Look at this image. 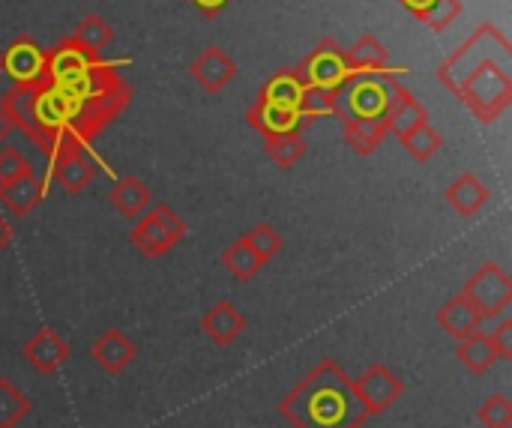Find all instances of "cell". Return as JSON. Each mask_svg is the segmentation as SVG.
Here are the masks:
<instances>
[{"mask_svg":"<svg viewBox=\"0 0 512 428\" xmlns=\"http://www.w3.org/2000/svg\"><path fill=\"white\" fill-rule=\"evenodd\" d=\"M90 357L105 375H123L138 360V348L123 330H105L93 339Z\"/></svg>","mask_w":512,"mask_h":428,"instance_id":"8fae6325","label":"cell"},{"mask_svg":"<svg viewBox=\"0 0 512 428\" xmlns=\"http://www.w3.org/2000/svg\"><path fill=\"white\" fill-rule=\"evenodd\" d=\"M438 81L480 120L495 123L512 102V45L498 24L483 21L441 66Z\"/></svg>","mask_w":512,"mask_h":428,"instance_id":"6da1fadb","label":"cell"},{"mask_svg":"<svg viewBox=\"0 0 512 428\" xmlns=\"http://www.w3.org/2000/svg\"><path fill=\"white\" fill-rule=\"evenodd\" d=\"M9 240H12V228H9V225H6V219L0 216V252L9 246Z\"/></svg>","mask_w":512,"mask_h":428,"instance_id":"8d00e7d4","label":"cell"},{"mask_svg":"<svg viewBox=\"0 0 512 428\" xmlns=\"http://www.w3.org/2000/svg\"><path fill=\"white\" fill-rule=\"evenodd\" d=\"M306 93H309V84H303V78L294 72V69H282V72H276L267 84H264V90L258 93L264 102H270V105H279V108H291V111H300V114H306L303 111V102H306ZM309 117V114H306ZM312 120V117H309Z\"/></svg>","mask_w":512,"mask_h":428,"instance_id":"d6986e66","label":"cell"},{"mask_svg":"<svg viewBox=\"0 0 512 428\" xmlns=\"http://www.w3.org/2000/svg\"><path fill=\"white\" fill-rule=\"evenodd\" d=\"M402 147L408 150V156L414 159V162H429L441 147H444V135L426 120V123H420V126H414L411 132H405L402 138Z\"/></svg>","mask_w":512,"mask_h":428,"instance_id":"484cf974","label":"cell"},{"mask_svg":"<svg viewBox=\"0 0 512 428\" xmlns=\"http://www.w3.org/2000/svg\"><path fill=\"white\" fill-rule=\"evenodd\" d=\"M27 171H33V165L27 162V156L18 147L0 144V186L9 183V180H18Z\"/></svg>","mask_w":512,"mask_h":428,"instance_id":"1f68e13d","label":"cell"},{"mask_svg":"<svg viewBox=\"0 0 512 428\" xmlns=\"http://www.w3.org/2000/svg\"><path fill=\"white\" fill-rule=\"evenodd\" d=\"M0 69L15 87L42 84L48 75V51H42L30 36H18L0 57Z\"/></svg>","mask_w":512,"mask_h":428,"instance_id":"9c48e42d","label":"cell"},{"mask_svg":"<svg viewBox=\"0 0 512 428\" xmlns=\"http://www.w3.org/2000/svg\"><path fill=\"white\" fill-rule=\"evenodd\" d=\"M456 357H459V363H462L471 375H486V372H492V366L498 363V354H495V348H492V339H489V333H483V330H477V333H471L468 339H462L459 348H456Z\"/></svg>","mask_w":512,"mask_h":428,"instance_id":"7402d4cb","label":"cell"},{"mask_svg":"<svg viewBox=\"0 0 512 428\" xmlns=\"http://www.w3.org/2000/svg\"><path fill=\"white\" fill-rule=\"evenodd\" d=\"M444 198H447V204H450L459 216L474 219L477 213H483V207L489 204L492 192H489V186H486L474 171H465V174H459V177L447 186Z\"/></svg>","mask_w":512,"mask_h":428,"instance_id":"e0dca14e","label":"cell"},{"mask_svg":"<svg viewBox=\"0 0 512 428\" xmlns=\"http://www.w3.org/2000/svg\"><path fill=\"white\" fill-rule=\"evenodd\" d=\"M9 132H12V123H9V117H6V111H3V105H0V144H6Z\"/></svg>","mask_w":512,"mask_h":428,"instance_id":"d590c367","label":"cell"},{"mask_svg":"<svg viewBox=\"0 0 512 428\" xmlns=\"http://www.w3.org/2000/svg\"><path fill=\"white\" fill-rule=\"evenodd\" d=\"M231 0H192V6L201 12V15H207V18H213V15H219L225 6H228Z\"/></svg>","mask_w":512,"mask_h":428,"instance_id":"836d02e7","label":"cell"},{"mask_svg":"<svg viewBox=\"0 0 512 428\" xmlns=\"http://www.w3.org/2000/svg\"><path fill=\"white\" fill-rule=\"evenodd\" d=\"M30 408V399L15 384L0 378V428H15L30 414Z\"/></svg>","mask_w":512,"mask_h":428,"instance_id":"83f0119b","label":"cell"},{"mask_svg":"<svg viewBox=\"0 0 512 428\" xmlns=\"http://www.w3.org/2000/svg\"><path fill=\"white\" fill-rule=\"evenodd\" d=\"M303 84L315 87V90H327L336 93L345 81L354 78L348 60H345V48L333 39H321L318 48L312 54H306V60L294 69Z\"/></svg>","mask_w":512,"mask_h":428,"instance_id":"8992f818","label":"cell"},{"mask_svg":"<svg viewBox=\"0 0 512 428\" xmlns=\"http://www.w3.org/2000/svg\"><path fill=\"white\" fill-rule=\"evenodd\" d=\"M438 327H441L447 336H453L456 342H462V339H468L471 333H477V330L483 327V315H480V309L459 291L456 297H450V300L441 306V312H438Z\"/></svg>","mask_w":512,"mask_h":428,"instance_id":"ac0fdd59","label":"cell"},{"mask_svg":"<svg viewBox=\"0 0 512 428\" xmlns=\"http://www.w3.org/2000/svg\"><path fill=\"white\" fill-rule=\"evenodd\" d=\"M426 120H429V114H426L423 102H420L417 96H411V93L399 84L396 96L390 99V105H387V111H384V126H387V132H393L396 138H402L405 132H411L414 126H420V123H426Z\"/></svg>","mask_w":512,"mask_h":428,"instance_id":"ffe728a7","label":"cell"},{"mask_svg":"<svg viewBox=\"0 0 512 428\" xmlns=\"http://www.w3.org/2000/svg\"><path fill=\"white\" fill-rule=\"evenodd\" d=\"M246 120H249V126L258 129L264 138H267V135H288V132H300V135H303V129L312 123L306 114L291 111V108L270 105V102H264L261 96H255L252 108L246 111Z\"/></svg>","mask_w":512,"mask_h":428,"instance_id":"5bb4252c","label":"cell"},{"mask_svg":"<svg viewBox=\"0 0 512 428\" xmlns=\"http://www.w3.org/2000/svg\"><path fill=\"white\" fill-rule=\"evenodd\" d=\"M462 294L480 309L483 321H495V318L507 315V309L512 306L510 273H507L501 264L489 261V264H483V267L465 282Z\"/></svg>","mask_w":512,"mask_h":428,"instance_id":"5b68a950","label":"cell"},{"mask_svg":"<svg viewBox=\"0 0 512 428\" xmlns=\"http://www.w3.org/2000/svg\"><path fill=\"white\" fill-rule=\"evenodd\" d=\"M21 357H24V363H27L33 372H39V375H54V372H60V369L69 363L72 351H69L66 339H63L57 330L39 327V330L24 342Z\"/></svg>","mask_w":512,"mask_h":428,"instance_id":"30bf717a","label":"cell"},{"mask_svg":"<svg viewBox=\"0 0 512 428\" xmlns=\"http://www.w3.org/2000/svg\"><path fill=\"white\" fill-rule=\"evenodd\" d=\"M45 189H48V180H42L36 171H27L18 180H9L0 186V207L15 219H27L42 204Z\"/></svg>","mask_w":512,"mask_h":428,"instance_id":"9a60e30c","label":"cell"},{"mask_svg":"<svg viewBox=\"0 0 512 428\" xmlns=\"http://www.w3.org/2000/svg\"><path fill=\"white\" fill-rule=\"evenodd\" d=\"M243 240H246V246L267 264L270 258H276L279 252H282V246H285V240H282V234L273 228V225H267V222H261V225H255L249 234H243Z\"/></svg>","mask_w":512,"mask_h":428,"instance_id":"f1b7e54d","label":"cell"},{"mask_svg":"<svg viewBox=\"0 0 512 428\" xmlns=\"http://www.w3.org/2000/svg\"><path fill=\"white\" fill-rule=\"evenodd\" d=\"M201 330H204V336H207L213 345L231 348V345L246 333V318H243V312H240L234 303L219 300L210 312L201 315Z\"/></svg>","mask_w":512,"mask_h":428,"instance_id":"2e32d148","label":"cell"},{"mask_svg":"<svg viewBox=\"0 0 512 428\" xmlns=\"http://www.w3.org/2000/svg\"><path fill=\"white\" fill-rule=\"evenodd\" d=\"M222 264L225 270L237 279V282H252L261 270H264V261L246 246V240H234L225 252H222Z\"/></svg>","mask_w":512,"mask_h":428,"instance_id":"d4e9b609","label":"cell"},{"mask_svg":"<svg viewBox=\"0 0 512 428\" xmlns=\"http://www.w3.org/2000/svg\"><path fill=\"white\" fill-rule=\"evenodd\" d=\"M399 3H402V6H405V9H408L414 18H417V21H420V18L426 15V9H429L435 0H399Z\"/></svg>","mask_w":512,"mask_h":428,"instance_id":"e575fe53","label":"cell"},{"mask_svg":"<svg viewBox=\"0 0 512 428\" xmlns=\"http://www.w3.org/2000/svg\"><path fill=\"white\" fill-rule=\"evenodd\" d=\"M279 414L294 428H363L369 420L336 360H321L279 402Z\"/></svg>","mask_w":512,"mask_h":428,"instance_id":"7a4b0ae2","label":"cell"},{"mask_svg":"<svg viewBox=\"0 0 512 428\" xmlns=\"http://www.w3.org/2000/svg\"><path fill=\"white\" fill-rule=\"evenodd\" d=\"M345 60H348L354 78H357V75H384V78H396V75L408 72L405 66H393V63H390V54H387L384 42L375 39V36H360V39L345 51Z\"/></svg>","mask_w":512,"mask_h":428,"instance_id":"7c38bea8","label":"cell"},{"mask_svg":"<svg viewBox=\"0 0 512 428\" xmlns=\"http://www.w3.org/2000/svg\"><path fill=\"white\" fill-rule=\"evenodd\" d=\"M69 39L78 42L81 48H87L90 54L102 57V51H105V48L111 45V39H114V30H111V24H108L102 15H84V18L75 24V30L69 33Z\"/></svg>","mask_w":512,"mask_h":428,"instance_id":"cb8c5ba5","label":"cell"},{"mask_svg":"<svg viewBox=\"0 0 512 428\" xmlns=\"http://www.w3.org/2000/svg\"><path fill=\"white\" fill-rule=\"evenodd\" d=\"M492 348L498 354V360H510L512 357V318L501 315V324L495 327V333H489Z\"/></svg>","mask_w":512,"mask_h":428,"instance_id":"d6a6232c","label":"cell"},{"mask_svg":"<svg viewBox=\"0 0 512 428\" xmlns=\"http://www.w3.org/2000/svg\"><path fill=\"white\" fill-rule=\"evenodd\" d=\"M462 12H465L462 0H435V3L426 9V15H423L420 21H423L429 30L444 33V30H450V27H453V21H456Z\"/></svg>","mask_w":512,"mask_h":428,"instance_id":"4dcf8cb0","label":"cell"},{"mask_svg":"<svg viewBox=\"0 0 512 428\" xmlns=\"http://www.w3.org/2000/svg\"><path fill=\"white\" fill-rule=\"evenodd\" d=\"M108 198H111L114 210H117L123 219H138V216L150 207V201H153L147 183L138 180V177H132V174L117 177L114 186H111V192H108Z\"/></svg>","mask_w":512,"mask_h":428,"instance_id":"44dd1931","label":"cell"},{"mask_svg":"<svg viewBox=\"0 0 512 428\" xmlns=\"http://www.w3.org/2000/svg\"><path fill=\"white\" fill-rule=\"evenodd\" d=\"M399 81L384 75H357L336 90V114L342 120H384L390 99L396 96Z\"/></svg>","mask_w":512,"mask_h":428,"instance_id":"3957f363","label":"cell"},{"mask_svg":"<svg viewBox=\"0 0 512 428\" xmlns=\"http://www.w3.org/2000/svg\"><path fill=\"white\" fill-rule=\"evenodd\" d=\"M351 390L369 417H381L402 399L405 384L393 369H387L384 363H375L357 381H351Z\"/></svg>","mask_w":512,"mask_h":428,"instance_id":"ba28073f","label":"cell"},{"mask_svg":"<svg viewBox=\"0 0 512 428\" xmlns=\"http://www.w3.org/2000/svg\"><path fill=\"white\" fill-rule=\"evenodd\" d=\"M51 171L48 180H54L66 195H81L99 168V156L90 150V144H63L51 159H48Z\"/></svg>","mask_w":512,"mask_h":428,"instance_id":"52a82bcc","label":"cell"},{"mask_svg":"<svg viewBox=\"0 0 512 428\" xmlns=\"http://www.w3.org/2000/svg\"><path fill=\"white\" fill-rule=\"evenodd\" d=\"M264 153L267 159H273L279 168H294L303 156H306V141L300 132H288V135H267L264 138Z\"/></svg>","mask_w":512,"mask_h":428,"instance_id":"4316f807","label":"cell"},{"mask_svg":"<svg viewBox=\"0 0 512 428\" xmlns=\"http://www.w3.org/2000/svg\"><path fill=\"white\" fill-rule=\"evenodd\" d=\"M186 234H189V228H186L183 216H177V210L171 204H153L138 216L135 228L129 231V243L144 258H162L177 243H183Z\"/></svg>","mask_w":512,"mask_h":428,"instance_id":"277c9868","label":"cell"},{"mask_svg":"<svg viewBox=\"0 0 512 428\" xmlns=\"http://www.w3.org/2000/svg\"><path fill=\"white\" fill-rule=\"evenodd\" d=\"M189 72H192V78H195V84H198L201 90H207V93H222V90L237 78V63H234L219 45H210V48H204V51L192 60Z\"/></svg>","mask_w":512,"mask_h":428,"instance_id":"4fadbf2b","label":"cell"},{"mask_svg":"<svg viewBox=\"0 0 512 428\" xmlns=\"http://www.w3.org/2000/svg\"><path fill=\"white\" fill-rule=\"evenodd\" d=\"M477 420L483 428H512V402L498 393V396H489L480 411H477Z\"/></svg>","mask_w":512,"mask_h":428,"instance_id":"f546056e","label":"cell"},{"mask_svg":"<svg viewBox=\"0 0 512 428\" xmlns=\"http://www.w3.org/2000/svg\"><path fill=\"white\" fill-rule=\"evenodd\" d=\"M342 126H345V144L357 156H372L384 144V138L390 135L384 120H360V117H354V120H342Z\"/></svg>","mask_w":512,"mask_h":428,"instance_id":"603a6c76","label":"cell"}]
</instances>
